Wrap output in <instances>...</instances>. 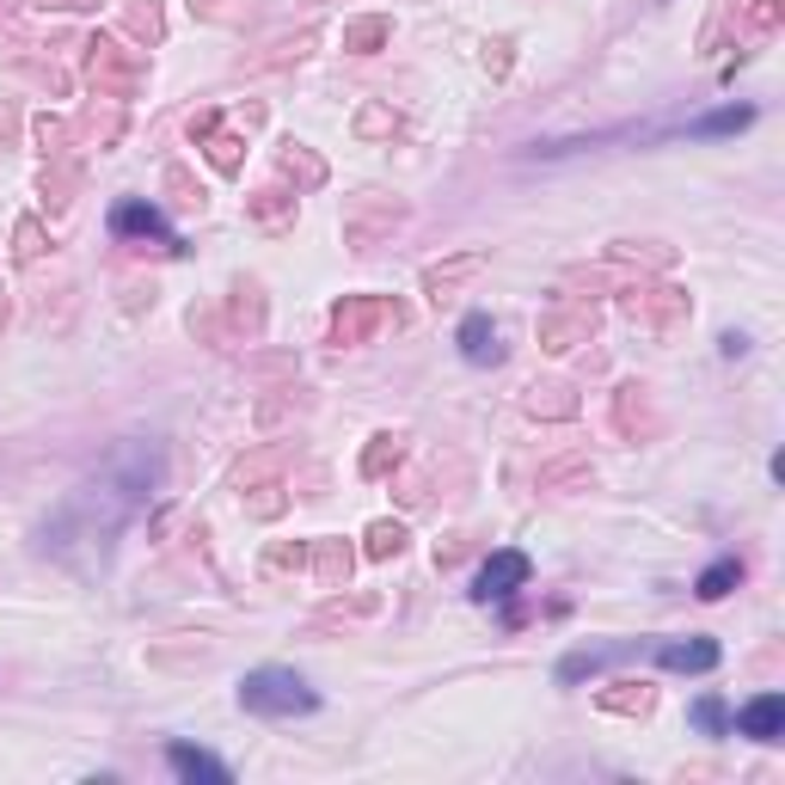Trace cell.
<instances>
[{
  "label": "cell",
  "instance_id": "obj_1",
  "mask_svg": "<svg viewBox=\"0 0 785 785\" xmlns=\"http://www.w3.org/2000/svg\"><path fill=\"white\" fill-rule=\"evenodd\" d=\"M161 479H166V448L161 442H142V436L123 442V448L99 466V479H86L81 492L55 509V521L43 528V552L68 559V546H81V540L105 546L147 497L161 492Z\"/></svg>",
  "mask_w": 785,
  "mask_h": 785
},
{
  "label": "cell",
  "instance_id": "obj_2",
  "mask_svg": "<svg viewBox=\"0 0 785 785\" xmlns=\"http://www.w3.org/2000/svg\"><path fill=\"white\" fill-rule=\"evenodd\" d=\"M240 705L252 719H301V712L320 705V693L307 688L295 669H252V675L240 681Z\"/></svg>",
  "mask_w": 785,
  "mask_h": 785
},
{
  "label": "cell",
  "instance_id": "obj_3",
  "mask_svg": "<svg viewBox=\"0 0 785 785\" xmlns=\"http://www.w3.org/2000/svg\"><path fill=\"white\" fill-rule=\"evenodd\" d=\"M393 326H405V307L393 295H344L332 307V320H326V338L332 344H374Z\"/></svg>",
  "mask_w": 785,
  "mask_h": 785
},
{
  "label": "cell",
  "instance_id": "obj_4",
  "mask_svg": "<svg viewBox=\"0 0 785 785\" xmlns=\"http://www.w3.org/2000/svg\"><path fill=\"white\" fill-rule=\"evenodd\" d=\"M86 81H93L99 93L130 99V93H142L147 68H142V55H135V50H123V43H111V38H93V43H86Z\"/></svg>",
  "mask_w": 785,
  "mask_h": 785
},
{
  "label": "cell",
  "instance_id": "obj_5",
  "mask_svg": "<svg viewBox=\"0 0 785 785\" xmlns=\"http://www.w3.org/2000/svg\"><path fill=\"white\" fill-rule=\"evenodd\" d=\"M528 552H516V546H504V552H492V559L479 565V577H473V601H509L516 589H528Z\"/></svg>",
  "mask_w": 785,
  "mask_h": 785
},
{
  "label": "cell",
  "instance_id": "obj_6",
  "mask_svg": "<svg viewBox=\"0 0 785 785\" xmlns=\"http://www.w3.org/2000/svg\"><path fill=\"white\" fill-rule=\"evenodd\" d=\"M111 234H117V240H154L161 252H185V246H178V234L166 227V215L154 209V203H142V197H130V203H117V209H111Z\"/></svg>",
  "mask_w": 785,
  "mask_h": 785
},
{
  "label": "cell",
  "instance_id": "obj_7",
  "mask_svg": "<svg viewBox=\"0 0 785 785\" xmlns=\"http://www.w3.org/2000/svg\"><path fill=\"white\" fill-rule=\"evenodd\" d=\"M626 313L639 326H657V332H675L681 320H688V295L681 289H639L632 301H626Z\"/></svg>",
  "mask_w": 785,
  "mask_h": 785
},
{
  "label": "cell",
  "instance_id": "obj_8",
  "mask_svg": "<svg viewBox=\"0 0 785 785\" xmlns=\"http://www.w3.org/2000/svg\"><path fill=\"white\" fill-rule=\"evenodd\" d=\"M736 736H748V743H779V736H785V700H779V693L748 700L743 712H736Z\"/></svg>",
  "mask_w": 785,
  "mask_h": 785
},
{
  "label": "cell",
  "instance_id": "obj_9",
  "mask_svg": "<svg viewBox=\"0 0 785 785\" xmlns=\"http://www.w3.org/2000/svg\"><path fill=\"white\" fill-rule=\"evenodd\" d=\"M461 357L473 362V369L504 362V344H497V320H492V313H466V320H461Z\"/></svg>",
  "mask_w": 785,
  "mask_h": 785
},
{
  "label": "cell",
  "instance_id": "obj_10",
  "mask_svg": "<svg viewBox=\"0 0 785 785\" xmlns=\"http://www.w3.org/2000/svg\"><path fill=\"white\" fill-rule=\"evenodd\" d=\"M657 663L675 669V675H705V669H719V644L712 639H669V644H657Z\"/></svg>",
  "mask_w": 785,
  "mask_h": 785
},
{
  "label": "cell",
  "instance_id": "obj_11",
  "mask_svg": "<svg viewBox=\"0 0 785 785\" xmlns=\"http://www.w3.org/2000/svg\"><path fill=\"white\" fill-rule=\"evenodd\" d=\"M589 332H596V313H589V307H571V313H546V320H540V344H546V350L589 344Z\"/></svg>",
  "mask_w": 785,
  "mask_h": 785
},
{
  "label": "cell",
  "instance_id": "obj_12",
  "mask_svg": "<svg viewBox=\"0 0 785 785\" xmlns=\"http://www.w3.org/2000/svg\"><path fill=\"white\" fill-rule=\"evenodd\" d=\"M307 565H313L320 589H344V583H350V565H357V552H350L344 540H313V546H307Z\"/></svg>",
  "mask_w": 785,
  "mask_h": 785
},
{
  "label": "cell",
  "instance_id": "obj_13",
  "mask_svg": "<svg viewBox=\"0 0 785 785\" xmlns=\"http://www.w3.org/2000/svg\"><path fill=\"white\" fill-rule=\"evenodd\" d=\"M166 761H173L178 779H203V785H227V779H234V773H227V761L203 755V748H190V743H166Z\"/></svg>",
  "mask_w": 785,
  "mask_h": 785
},
{
  "label": "cell",
  "instance_id": "obj_14",
  "mask_svg": "<svg viewBox=\"0 0 785 785\" xmlns=\"http://www.w3.org/2000/svg\"><path fill=\"white\" fill-rule=\"evenodd\" d=\"M639 644L626 639V644H589V651H571L559 663V681H583V675H596V669H608V663H620V657H632Z\"/></svg>",
  "mask_w": 785,
  "mask_h": 785
},
{
  "label": "cell",
  "instance_id": "obj_15",
  "mask_svg": "<svg viewBox=\"0 0 785 785\" xmlns=\"http://www.w3.org/2000/svg\"><path fill=\"white\" fill-rule=\"evenodd\" d=\"M485 270V252H461V258H448V265H430L424 270V289H430V301H442L448 289H461L466 277H479Z\"/></svg>",
  "mask_w": 785,
  "mask_h": 785
},
{
  "label": "cell",
  "instance_id": "obj_16",
  "mask_svg": "<svg viewBox=\"0 0 785 785\" xmlns=\"http://www.w3.org/2000/svg\"><path fill=\"white\" fill-rule=\"evenodd\" d=\"M613 417H620L626 436H651V430H657V417H651V405H644V386L639 381L613 393Z\"/></svg>",
  "mask_w": 785,
  "mask_h": 785
},
{
  "label": "cell",
  "instance_id": "obj_17",
  "mask_svg": "<svg viewBox=\"0 0 785 785\" xmlns=\"http://www.w3.org/2000/svg\"><path fill=\"white\" fill-rule=\"evenodd\" d=\"M386 38H393V19H381V13L350 19V25H344V50H350V55H374Z\"/></svg>",
  "mask_w": 785,
  "mask_h": 785
},
{
  "label": "cell",
  "instance_id": "obj_18",
  "mask_svg": "<svg viewBox=\"0 0 785 785\" xmlns=\"http://www.w3.org/2000/svg\"><path fill=\"white\" fill-rule=\"evenodd\" d=\"M736 583H743V559H719V565H705V571H700L693 596H700V601H724Z\"/></svg>",
  "mask_w": 785,
  "mask_h": 785
},
{
  "label": "cell",
  "instance_id": "obj_19",
  "mask_svg": "<svg viewBox=\"0 0 785 785\" xmlns=\"http://www.w3.org/2000/svg\"><path fill=\"white\" fill-rule=\"evenodd\" d=\"M227 320H234V332H246V338L265 332V301H258L252 282H240V289H234V301H227Z\"/></svg>",
  "mask_w": 785,
  "mask_h": 785
},
{
  "label": "cell",
  "instance_id": "obj_20",
  "mask_svg": "<svg viewBox=\"0 0 785 785\" xmlns=\"http://www.w3.org/2000/svg\"><path fill=\"white\" fill-rule=\"evenodd\" d=\"M282 173H289L301 190H320V185H326V161H320V154H307L301 142L282 147Z\"/></svg>",
  "mask_w": 785,
  "mask_h": 785
},
{
  "label": "cell",
  "instance_id": "obj_21",
  "mask_svg": "<svg viewBox=\"0 0 785 785\" xmlns=\"http://www.w3.org/2000/svg\"><path fill=\"white\" fill-rule=\"evenodd\" d=\"M528 412H534V417H571V412H577V393H571L565 381L528 386Z\"/></svg>",
  "mask_w": 785,
  "mask_h": 785
},
{
  "label": "cell",
  "instance_id": "obj_22",
  "mask_svg": "<svg viewBox=\"0 0 785 785\" xmlns=\"http://www.w3.org/2000/svg\"><path fill=\"white\" fill-rule=\"evenodd\" d=\"M405 461V436H393V430H381V436L369 442V454H362V479H386V466Z\"/></svg>",
  "mask_w": 785,
  "mask_h": 785
},
{
  "label": "cell",
  "instance_id": "obj_23",
  "mask_svg": "<svg viewBox=\"0 0 785 785\" xmlns=\"http://www.w3.org/2000/svg\"><path fill=\"white\" fill-rule=\"evenodd\" d=\"M393 221H400V203H386V209H369V203H362V209L350 215L344 234H350V246H369L374 234H381V227H393Z\"/></svg>",
  "mask_w": 785,
  "mask_h": 785
},
{
  "label": "cell",
  "instance_id": "obj_24",
  "mask_svg": "<svg viewBox=\"0 0 785 785\" xmlns=\"http://www.w3.org/2000/svg\"><path fill=\"white\" fill-rule=\"evenodd\" d=\"M748 123H755L748 105H724V111H712V117H693L688 135H736V130H748Z\"/></svg>",
  "mask_w": 785,
  "mask_h": 785
},
{
  "label": "cell",
  "instance_id": "obj_25",
  "mask_svg": "<svg viewBox=\"0 0 785 785\" xmlns=\"http://www.w3.org/2000/svg\"><path fill=\"white\" fill-rule=\"evenodd\" d=\"M246 215H252L258 227H289L295 221V197H282V190H258V197L246 203Z\"/></svg>",
  "mask_w": 785,
  "mask_h": 785
},
{
  "label": "cell",
  "instance_id": "obj_26",
  "mask_svg": "<svg viewBox=\"0 0 785 785\" xmlns=\"http://www.w3.org/2000/svg\"><path fill=\"white\" fill-rule=\"evenodd\" d=\"M362 540H369V546H362L369 559H400V552H405V521H374Z\"/></svg>",
  "mask_w": 785,
  "mask_h": 785
},
{
  "label": "cell",
  "instance_id": "obj_27",
  "mask_svg": "<svg viewBox=\"0 0 785 785\" xmlns=\"http://www.w3.org/2000/svg\"><path fill=\"white\" fill-rule=\"evenodd\" d=\"M601 705L608 712H651V688L644 681H613V688H601Z\"/></svg>",
  "mask_w": 785,
  "mask_h": 785
},
{
  "label": "cell",
  "instance_id": "obj_28",
  "mask_svg": "<svg viewBox=\"0 0 785 785\" xmlns=\"http://www.w3.org/2000/svg\"><path fill=\"white\" fill-rule=\"evenodd\" d=\"M282 461H289V448L277 442V448H265V454H252V461L234 466V485H258V479H270V473H277Z\"/></svg>",
  "mask_w": 785,
  "mask_h": 785
},
{
  "label": "cell",
  "instance_id": "obj_29",
  "mask_svg": "<svg viewBox=\"0 0 785 785\" xmlns=\"http://www.w3.org/2000/svg\"><path fill=\"white\" fill-rule=\"evenodd\" d=\"M693 724H700L705 736H724L731 731V705H724L719 693H705V700H693Z\"/></svg>",
  "mask_w": 785,
  "mask_h": 785
},
{
  "label": "cell",
  "instance_id": "obj_30",
  "mask_svg": "<svg viewBox=\"0 0 785 785\" xmlns=\"http://www.w3.org/2000/svg\"><path fill=\"white\" fill-rule=\"evenodd\" d=\"M203 142H209V161L221 173H240V135H203Z\"/></svg>",
  "mask_w": 785,
  "mask_h": 785
},
{
  "label": "cell",
  "instance_id": "obj_31",
  "mask_svg": "<svg viewBox=\"0 0 785 785\" xmlns=\"http://www.w3.org/2000/svg\"><path fill=\"white\" fill-rule=\"evenodd\" d=\"M190 13H203V19H221V25H234V19H246V0H190Z\"/></svg>",
  "mask_w": 785,
  "mask_h": 785
},
{
  "label": "cell",
  "instance_id": "obj_32",
  "mask_svg": "<svg viewBox=\"0 0 785 785\" xmlns=\"http://www.w3.org/2000/svg\"><path fill=\"white\" fill-rule=\"evenodd\" d=\"M166 190H178V203H185V209H203V185H190L185 166H166Z\"/></svg>",
  "mask_w": 785,
  "mask_h": 785
},
{
  "label": "cell",
  "instance_id": "obj_33",
  "mask_svg": "<svg viewBox=\"0 0 785 785\" xmlns=\"http://www.w3.org/2000/svg\"><path fill=\"white\" fill-rule=\"evenodd\" d=\"M38 252H43V227L38 221H19L13 227V258H25V265H31Z\"/></svg>",
  "mask_w": 785,
  "mask_h": 785
},
{
  "label": "cell",
  "instance_id": "obj_34",
  "mask_svg": "<svg viewBox=\"0 0 785 785\" xmlns=\"http://www.w3.org/2000/svg\"><path fill=\"white\" fill-rule=\"evenodd\" d=\"M246 492H265V497H252V516H282V504H289V497H282V485H246Z\"/></svg>",
  "mask_w": 785,
  "mask_h": 785
},
{
  "label": "cell",
  "instance_id": "obj_35",
  "mask_svg": "<svg viewBox=\"0 0 785 785\" xmlns=\"http://www.w3.org/2000/svg\"><path fill=\"white\" fill-rule=\"evenodd\" d=\"M357 130H362V135H393V130H400V117H393V111H381V105H369V111L357 117Z\"/></svg>",
  "mask_w": 785,
  "mask_h": 785
},
{
  "label": "cell",
  "instance_id": "obj_36",
  "mask_svg": "<svg viewBox=\"0 0 785 785\" xmlns=\"http://www.w3.org/2000/svg\"><path fill=\"white\" fill-rule=\"evenodd\" d=\"M130 31H142V38H161V7L147 0V7H130Z\"/></svg>",
  "mask_w": 785,
  "mask_h": 785
},
{
  "label": "cell",
  "instance_id": "obj_37",
  "mask_svg": "<svg viewBox=\"0 0 785 785\" xmlns=\"http://www.w3.org/2000/svg\"><path fill=\"white\" fill-rule=\"evenodd\" d=\"M779 25V0H755L748 7V31H773Z\"/></svg>",
  "mask_w": 785,
  "mask_h": 785
},
{
  "label": "cell",
  "instance_id": "obj_38",
  "mask_svg": "<svg viewBox=\"0 0 785 785\" xmlns=\"http://www.w3.org/2000/svg\"><path fill=\"white\" fill-rule=\"evenodd\" d=\"M215 123H221V117H215V111H197V117H190V135H197V142H203V135H215Z\"/></svg>",
  "mask_w": 785,
  "mask_h": 785
},
{
  "label": "cell",
  "instance_id": "obj_39",
  "mask_svg": "<svg viewBox=\"0 0 785 785\" xmlns=\"http://www.w3.org/2000/svg\"><path fill=\"white\" fill-rule=\"evenodd\" d=\"M13 130H19V123H13V111H0V142H7Z\"/></svg>",
  "mask_w": 785,
  "mask_h": 785
},
{
  "label": "cell",
  "instance_id": "obj_40",
  "mask_svg": "<svg viewBox=\"0 0 785 785\" xmlns=\"http://www.w3.org/2000/svg\"><path fill=\"white\" fill-rule=\"evenodd\" d=\"M0 320H7V289H0Z\"/></svg>",
  "mask_w": 785,
  "mask_h": 785
},
{
  "label": "cell",
  "instance_id": "obj_41",
  "mask_svg": "<svg viewBox=\"0 0 785 785\" xmlns=\"http://www.w3.org/2000/svg\"><path fill=\"white\" fill-rule=\"evenodd\" d=\"M55 7H86V0H55Z\"/></svg>",
  "mask_w": 785,
  "mask_h": 785
}]
</instances>
